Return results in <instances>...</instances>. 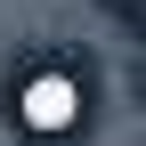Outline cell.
Wrapping results in <instances>:
<instances>
[{
    "label": "cell",
    "mask_w": 146,
    "mask_h": 146,
    "mask_svg": "<svg viewBox=\"0 0 146 146\" xmlns=\"http://www.w3.org/2000/svg\"><path fill=\"white\" fill-rule=\"evenodd\" d=\"M114 8H122V16H130V25H138V33H146V0H114Z\"/></svg>",
    "instance_id": "1"
}]
</instances>
